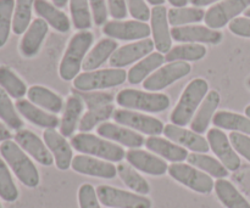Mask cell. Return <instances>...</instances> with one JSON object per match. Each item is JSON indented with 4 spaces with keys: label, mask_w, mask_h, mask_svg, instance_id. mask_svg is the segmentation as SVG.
I'll use <instances>...</instances> for the list:
<instances>
[{
    "label": "cell",
    "mask_w": 250,
    "mask_h": 208,
    "mask_svg": "<svg viewBox=\"0 0 250 208\" xmlns=\"http://www.w3.org/2000/svg\"><path fill=\"white\" fill-rule=\"evenodd\" d=\"M209 93V84L204 78H194L183 90L180 100L170 114L171 123L178 127L190 124L205 96Z\"/></svg>",
    "instance_id": "cell-1"
},
{
    "label": "cell",
    "mask_w": 250,
    "mask_h": 208,
    "mask_svg": "<svg viewBox=\"0 0 250 208\" xmlns=\"http://www.w3.org/2000/svg\"><path fill=\"white\" fill-rule=\"evenodd\" d=\"M0 155L24 187L29 189L38 187L41 183L38 170L29 156L17 145L16 141L6 140L0 144Z\"/></svg>",
    "instance_id": "cell-2"
},
{
    "label": "cell",
    "mask_w": 250,
    "mask_h": 208,
    "mask_svg": "<svg viewBox=\"0 0 250 208\" xmlns=\"http://www.w3.org/2000/svg\"><path fill=\"white\" fill-rule=\"evenodd\" d=\"M93 41L94 34L89 31H80L73 34L59 66V75L61 79L70 82L80 75L83 61L89 53Z\"/></svg>",
    "instance_id": "cell-3"
},
{
    "label": "cell",
    "mask_w": 250,
    "mask_h": 208,
    "mask_svg": "<svg viewBox=\"0 0 250 208\" xmlns=\"http://www.w3.org/2000/svg\"><path fill=\"white\" fill-rule=\"evenodd\" d=\"M71 146L82 155L93 156L107 162H122L126 158V151L122 146L102 136L90 133H78L71 138Z\"/></svg>",
    "instance_id": "cell-4"
},
{
    "label": "cell",
    "mask_w": 250,
    "mask_h": 208,
    "mask_svg": "<svg viewBox=\"0 0 250 208\" xmlns=\"http://www.w3.org/2000/svg\"><path fill=\"white\" fill-rule=\"evenodd\" d=\"M115 100L116 104L124 109L149 113L164 112L171 105L170 97L163 93H151L137 89L120 90Z\"/></svg>",
    "instance_id": "cell-5"
},
{
    "label": "cell",
    "mask_w": 250,
    "mask_h": 208,
    "mask_svg": "<svg viewBox=\"0 0 250 208\" xmlns=\"http://www.w3.org/2000/svg\"><path fill=\"white\" fill-rule=\"evenodd\" d=\"M127 80L124 68H103L80 73L73 79V88L78 92H100L122 85Z\"/></svg>",
    "instance_id": "cell-6"
},
{
    "label": "cell",
    "mask_w": 250,
    "mask_h": 208,
    "mask_svg": "<svg viewBox=\"0 0 250 208\" xmlns=\"http://www.w3.org/2000/svg\"><path fill=\"white\" fill-rule=\"evenodd\" d=\"M167 173L173 180L198 194L209 195L214 190V179L189 163H172L168 166Z\"/></svg>",
    "instance_id": "cell-7"
},
{
    "label": "cell",
    "mask_w": 250,
    "mask_h": 208,
    "mask_svg": "<svg viewBox=\"0 0 250 208\" xmlns=\"http://www.w3.org/2000/svg\"><path fill=\"white\" fill-rule=\"evenodd\" d=\"M97 195L100 204L109 208H151L153 206L149 197L110 185H99Z\"/></svg>",
    "instance_id": "cell-8"
},
{
    "label": "cell",
    "mask_w": 250,
    "mask_h": 208,
    "mask_svg": "<svg viewBox=\"0 0 250 208\" xmlns=\"http://www.w3.org/2000/svg\"><path fill=\"white\" fill-rule=\"evenodd\" d=\"M112 118L120 126L127 127L149 136H159L164 133V128H165V124L160 119L149 116V114L141 113L138 111H132V110H115Z\"/></svg>",
    "instance_id": "cell-9"
},
{
    "label": "cell",
    "mask_w": 250,
    "mask_h": 208,
    "mask_svg": "<svg viewBox=\"0 0 250 208\" xmlns=\"http://www.w3.org/2000/svg\"><path fill=\"white\" fill-rule=\"evenodd\" d=\"M190 71H192V66L188 62H183V61L168 62L158 68L153 75L149 76L143 82V88L146 92L158 93L170 87L177 80L187 77Z\"/></svg>",
    "instance_id": "cell-10"
},
{
    "label": "cell",
    "mask_w": 250,
    "mask_h": 208,
    "mask_svg": "<svg viewBox=\"0 0 250 208\" xmlns=\"http://www.w3.org/2000/svg\"><path fill=\"white\" fill-rule=\"evenodd\" d=\"M249 7L250 0H222L205 12V24L211 29H221Z\"/></svg>",
    "instance_id": "cell-11"
},
{
    "label": "cell",
    "mask_w": 250,
    "mask_h": 208,
    "mask_svg": "<svg viewBox=\"0 0 250 208\" xmlns=\"http://www.w3.org/2000/svg\"><path fill=\"white\" fill-rule=\"evenodd\" d=\"M207 140L209 143L210 150L229 172H236L241 168V157L232 146L229 136L222 129L216 127L209 129Z\"/></svg>",
    "instance_id": "cell-12"
},
{
    "label": "cell",
    "mask_w": 250,
    "mask_h": 208,
    "mask_svg": "<svg viewBox=\"0 0 250 208\" xmlns=\"http://www.w3.org/2000/svg\"><path fill=\"white\" fill-rule=\"evenodd\" d=\"M103 33L111 39L124 41H137L149 38L151 34L150 26L146 22L137 21V19H127V21H109L103 26Z\"/></svg>",
    "instance_id": "cell-13"
},
{
    "label": "cell",
    "mask_w": 250,
    "mask_h": 208,
    "mask_svg": "<svg viewBox=\"0 0 250 208\" xmlns=\"http://www.w3.org/2000/svg\"><path fill=\"white\" fill-rule=\"evenodd\" d=\"M171 37L180 43L212 44V45H217L224 39V34L220 31L211 29L207 26H200V24L172 27Z\"/></svg>",
    "instance_id": "cell-14"
},
{
    "label": "cell",
    "mask_w": 250,
    "mask_h": 208,
    "mask_svg": "<svg viewBox=\"0 0 250 208\" xmlns=\"http://www.w3.org/2000/svg\"><path fill=\"white\" fill-rule=\"evenodd\" d=\"M154 49H155V45H154L153 39L149 38L126 44V45L120 46L112 54L109 63L112 68H124L137 61H141L142 58L153 53Z\"/></svg>",
    "instance_id": "cell-15"
},
{
    "label": "cell",
    "mask_w": 250,
    "mask_h": 208,
    "mask_svg": "<svg viewBox=\"0 0 250 208\" xmlns=\"http://www.w3.org/2000/svg\"><path fill=\"white\" fill-rule=\"evenodd\" d=\"M15 141L17 145L27 153L31 156L33 160H36L39 165L50 167L54 163V157L49 151L48 146L45 145L44 140H42L37 134L28 129H21L17 131L14 135Z\"/></svg>",
    "instance_id": "cell-16"
},
{
    "label": "cell",
    "mask_w": 250,
    "mask_h": 208,
    "mask_svg": "<svg viewBox=\"0 0 250 208\" xmlns=\"http://www.w3.org/2000/svg\"><path fill=\"white\" fill-rule=\"evenodd\" d=\"M71 168L80 174L102 179H114L117 175V168L114 163L82 153L73 157Z\"/></svg>",
    "instance_id": "cell-17"
},
{
    "label": "cell",
    "mask_w": 250,
    "mask_h": 208,
    "mask_svg": "<svg viewBox=\"0 0 250 208\" xmlns=\"http://www.w3.org/2000/svg\"><path fill=\"white\" fill-rule=\"evenodd\" d=\"M170 23L167 19V9L164 5L151 9L150 29L155 49L161 54H167L172 48Z\"/></svg>",
    "instance_id": "cell-18"
},
{
    "label": "cell",
    "mask_w": 250,
    "mask_h": 208,
    "mask_svg": "<svg viewBox=\"0 0 250 208\" xmlns=\"http://www.w3.org/2000/svg\"><path fill=\"white\" fill-rule=\"evenodd\" d=\"M126 160L137 170L151 177H161L168 170V165L164 158L142 149H129L126 152Z\"/></svg>",
    "instance_id": "cell-19"
},
{
    "label": "cell",
    "mask_w": 250,
    "mask_h": 208,
    "mask_svg": "<svg viewBox=\"0 0 250 208\" xmlns=\"http://www.w3.org/2000/svg\"><path fill=\"white\" fill-rule=\"evenodd\" d=\"M43 140L53 155L56 168L60 170H67L71 168L73 151L67 139L56 129H45L43 133Z\"/></svg>",
    "instance_id": "cell-20"
},
{
    "label": "cell",
    "mask_w": 250,
    "mask_h": 208,
    "mask_svg": "<svg viewBox=\"0 0 250 208\" xmlns=\"http://www.w3.org/2000/svg\"><path fill=\"white\" fill-rule=\"evenodd\" d=\"M97 133L106 140L120 144L121 146H127L129 149H139L146 144V139L142 134L111 122H104L97 127Z\"/></svg>",
    "instance_id": "cell-21"
},
{
    "label": "cell",
    "mask_w": 250,
    "mask_h": 208,
    "mask_svg": "<svg viewBox=\"0 0 250 208\" xmlns=\"http://www.w3.org/2000/svg\"><path fill=\"white\" fill-rule=\"evenodd\" d=\"M163 134L168 140L173 141L187 150H190L192 152L207 153L210 150L207 139L200 134L193 132L192 129H186L185 127H178L172 123H168L165 124Z\"/></svg>",
    "instance_id": "cell-22"
},
{
    "label": "cell",
    "mask_w": 250,
    "mask_h": 208,
    "mask_svg": "<svg viewBox=\"0 0 250 208\" xmlns=\"http://www.w3.org/2000/svg\"><path fill=\"white\" fill-rule=\"evenodd\" d=\"M49 31V24L43 19H33L20 41V53L23 57L32 58L39 53Z\"/></svg>",
    "instance_id": "cell-23"
},
{
    "label": "cell",
    "mask_w": 250,
    "mask_h": 208,
    "mask_svg": "<svg viewBox=\"0 0 250 208\" xmlns=\"http://www.w3.org/2000/svg\"><path fill=\"white\" fill-rule=\"evenodd\" d=\"M15 106L22 117H24L27 121L31 122L34 126L39 127V128L55 129L56 127L60 126V119L56 117V114L50 113V112L36 106L29 100H17Z\"/></svg>",
    "instance_id": "cell-24"
},
{
    "label": "cell",
    "mask_w": 250,
    "mask_h": 208,
    "mask_svg": "<svg viewBox=\"0 0 250 208\" xmlns=\"http://www.w3.org/2000/svg\"><path fill=\"white\" fill-rule=\"evenodd\" d=\"M146 148L159 157L165 161H170L172 163H181L188 157L187 149L177 145L167 138L161 136H148L146 139Z\"/></svg>",
    "instance_id": "cell-25"
},
{
    "label": "cell",
    "mask_w": 250,
    "mask_h": 208,
    "mask_svg": "<svg viewBox=\"0 0 250 208\" xmlns=\"http://www.w3.org/2000/svg\"><path fill=\"white\" fill-rule=\"evenodd\" d=\"M221 96L216 90H210L205 96L204 101L199 106L198 111L195 112L192 122H190V129L198 134H204L209 128L210 123L212 122L214 114L216 113V110L219 107Z\"/></svg>",
    "instance_id": "cell-26"
},
{
    "label": "cell",
    "mask_w": 250,
    "mask_h": 208,
    "mask_svg": "<svg viewBox=\"0 0 250 208\" xmlns=\"http://www.w3.org/2000/svg\"><path fill=\"white\" fill-rule=\"evenodd\" d=\"M84 109V101L78 95H71L63 107V113L60 119L59 131L65 138H72L76 129L80 126L82 112Z\"/></svg>",
    "instance_id": "cell-27"
},
{
    "label": "cell",
    "mask_w": 250,
    "mask_h": 208,
    "mask_svg": "<svg viewBox=\"0 0 250 208\" xmlns=\"http://www.w3.org/2000/svg\"><path fill=\"white\" fill-rule=\"evenodd\" d=\"M34 11L39 19H43L49 26L60 33H66L71 28V21L67 15L56 7L53 2L46 0H36L34 1Z\"/></svg>",
    "instance_id": "cell-28"
},
{
    "label": "cell",
    "mask_w": 250,
    "mask_h": 208,
    "mask_svg": "<svg viewBox=\"0 0 250 208\" xmlns=\"http://www.w3.org/2000/svg\"><path fill=\"white\" fill-rule=\"evenodd\" d=\"M165 63V56L161 53L156 51V53L149 54L144 58L132 66L129 71L127 72V80L129 84L137 85L143 83L149 76L153 75L158 68Z\"/></svg>",
    "instance_id": "cell-29"
},
{
    "label": "cell",
    "mask_w": 250,
    "mask_h": 208,
    "mask_svg": "<svg viewBox=\"0 0 250 208\" xmlns=\"http://www.w3.org/2000/svg\"><path fill=\"white\" fill-rule=\"evenodd\" d=\"M27 96L32 104L53 114L60 113L65 107L62 97L43 85H32L28 88Z\"/></svg>",
    "instance_id": "cell-30"
},
{
    "label": "cell",
    "mask_w": 250,
    "mask_h": 208,
    "mask_svg": "<svg viewBox=\"0 0 250 208\" xmlns=\"http://www.w3.org/2000/svg\"><path fill=\"white\" fill-rule=\"evenodd\" d=\"M119 49L116 40L111 38H104L100 39L94 48L87 54L84 61H83L82 70L84 72H90V71H95L104 65L107 60L112 56V54Z\"/></svg>",
    "instance_id": "cell-31"
},
{
    "label": "cell",
    "mask_w": 250,
    "mask_h": 208,
    "mask_svg": "<svg viewBox=\"0 0 250 208\" xmlns=\"http://www.w3.org/2000/svg\"><path fill=\"white\" fill-rule=\"evenodd\" d=\"M217 199L226 208H250V202L227 179H217L214 185Z\"/></svg>",
    "instance_id": "cell-32"
},
{
    "label": "cell",
    "mask_w": 250,
    "mask_h": 208,
    "mask_svg": "<svg viewBox=\"0 0 250 208\" xmlns=\"http://www.w3.org/2000/svg\"><path fill=\"white\" fill-rule=\"evenodd\" d=\"M212 123L216 128L250 135V118L236 112L221 110L214 114Z\"/></svg>",
    "instance_id": "cell-33"
},
{
    "label": "cell",
    "mask_w": 250,
    "mask_h": 208,
    "mask_svg": "<svg viewBox=\"0 0 250 208\" xmlns=\"http://www.w3.org/2000/svg\"><path fill=\"white\" fill-rule=\"evenodd\" d=\"M187 162L216 179H226L229 174V170L217 158L207 155V153H189L187 157Z\"/></svg>",
    "instance_id": "cell-34"
},
{
    "label": "cell",
    "mask_w": 250,
    "mask_h": 208,
    "mask_svg": "<svg viewBox=\"0 0 250 208\" xmlns=\"http://www.w3.org/2000/svg\"><path fill=\"white\" fill-rule=\"evenodd\" d=\"M116 168L117 175L131 191L143 195V196H146L150 192V185H149L148 180L143 175L139 174L138 170L132 167L129 163L120 162Z\"/></svg>",
    "instance_id": "cell-35"
},
{
    "label": "cell",
    "mask_w": 250,
    "mask_h": 208,
    "mask_svg": "<svg viewBox=\"0 0 250 208\" xmlns=\"http://www.w3.org/2000/svg\"><path fill=\"white\" fill-rule=\"evenodd\" d=\"M207 55V48L203 44L194 43H183L171 48L165 55L166 62H176V61H183V62H195L200 61Z\"/></svg>",
    "instance_id": "cell-36"
},
{
    "label": "cell",
    "mask_w": 250,
    "mask_h": 208,
    "mask_svg": "<svg viewBox=\"0 0 250 208\" xmlns=\"http://www.w3.org/2000/svg\"><path fill=\"white\" fill-rule=\"evenodd\" d=\"M205 12L202 7H171L167 10L168 23L172 27L189 26L192 23L202 22Z\"/></svg>",
    "instance_id": "cell-37"
},
{
    "label": "cell",
    "mask_w": 250,
    "mask_h": 208,
    "mask_svg": "<svg viewBox=\"0 0 250 208\" xmlns=\"http://www.w3.org/2000/svg\"><path fill=\"white\" fill-rule=\"evenodd\" d=\"M0 88L16 100L22 99L28 92L26 83L6 66H0Z\"/></svg>",
    "instance_id": "cell-38"
},
{
    "label": "cell",
    "mask_w": 250,
    "mask_h": 208,
    "mask_svg": "<svg viewBox=\"0 0 250 208\" xmlns=\"http://www.w3.org/2000/svg\"><path fill=\"white\" fill-rule=\"evenodd\" d=\"M114 111L115 109L112 104L94 107V109H88V111L81 118L78 129H80L81 133H89L95 127H99L100 124L111 118Z\"/></svg>",
    "instance_id": "cell-39"
},
{
    "label": "cell",
    "mask_w": 250,
    "mask_h": 208,
    "mask_svg": "<svg viewBox=\"0 0 250 208\" xmlns=\"http://www.w3.org/2000/svg\"><path fill=\"white\" fill-rule=\"evenodd\" d=\"M0 118L7 128L16 132L23 129V121L20 117L16 106L12 104L11 97L2 88H0Z\"/></svg>",
    "instance_id": "cell-40"
},
{
    "label": "cell",
    "mask_w": 250,
    "mask_h": 208,
    "mask_svg": "<svg viewBox=\"0 0 250 208\" xmlns=\"http://www.w3.org/2000/svg\"><path fill=\"white\" fill-rule=\"evenodd\" d=\"M34 1L36 0H16L15 2L12 32L16 36L24 34L29 24L32 23V10L34 9Z\"/></svg>",
    "instance_id": "cell-41"
},
{
    "label": "cell",
    "mask_w": 250,
    "mask_h": 208,
    "mask_svg": "<svg viewBox=\"0 0 250 208\" xmlns=\"http://www.w3.org/2000/svg\"><path fill=\"white\" fill-rule=\"evenodd\" d=\"M70 12L73 27L78 31H88L92 27V10L89 0H70Z\"/></svg>",
    "instance_id": "cell-42"
},
{
    "label": "cell",
    "mask_w": 250,
    "mask_h": 208,
    "mask_svg": "<svg viewBox=\"0 0 250 208\" xmlns=\"http://www.w3.org/2000/svg\"><path fill=\"white\" fill-rule=\"evenodd\" d=\"M0 197L6 202H15L19 199V189L12 179L9 166L0 158Z\"/></svg>",
    "instance_id": "cell-43"
},
{
    "label": "cell",
    "mask_w": 250,
    "mask_h": 208,
    "mask_svg": "<svg viewBox=\"0 0 250 208\" xmlns=\"http://www.w3.org/2000/svg\"><path fill=\"white\" fill-rule=\"evenodd\" d=\"M15 0H0V48L6 44L12 29Z\"/></svg>",
    "instance_id": "cell-44"
},
{
    "label": "cell",
    "mask_w": 250,
    "mask_h": 208,
    "mask_svg": "<svg viewBox=\"0 0 250 208\" xmlns=\"http://www.w3.org/2000/svg\"><path fill=\"white\" fill-rule=\"evenodd\" d=\"M76 95L81 97L87 105L88 109H94V107L105 106V105H110L114 101V95L111 93L105 92H78L76 90Z\"/></svg>",
    "instance_id": "cell-45"
},
{
    "label": "cell",
    "mask_w": 250,
    "mask_h": 208,
    "mask_svg": "<svg viewBox=\"0 0 250 208\" xmlns=\"http://www.w3.org/2000/svg\"><path fill=\"white\" fill-rule=\"evenodd\" d=\"M78 204L80 208H102L98 199L97 189L92 184H82L78 189Z\"/></svg>",
    "instance_id": "cell-46"
},
{
    "label": "cell",
    "mask_w": 250,
    "mask_h": 208,
    "mask_svg": "<svg viewBox=\"0 0 250 208\" xmlns=\"http://www.w3.org/2000/svg\"><path fill=\"white\" fill-rule=\"evenodd\" d=\"M127 10L133 19L146 22L151 17V10L149 9L146 0H126Z\"/></svg>",
    "instance_id": "cell-47"
},
{
    "label": "cell",
    "mask_w": 250,
    "mask_h": 208,
    "mask_svg": "<svg viewBox=\"0 0 250 208\" xmlns=\"http://www.w3.org/2000/svg\"><path fill=\"white\" fill-rule=\"evenodd\" d=\"M229 136L236 152L250 163V136L236 132H232Z\"/></svg>",
    "instance_id": "cell-48"
},
{
    "label": "cell",
    "mask_w": 250,
    "mask_h": 208,
    "mask_svg": "<svg viewBox=\"0 0 250 208\" xmlns=\"http://www.w3.org/2000/svg\"><path fill=\"white\" fill-rule=\"evenodd\" d=\"M89 5L94 23L97 26H104L109 15L106 0H89Z\"/></svg>",
    "instance_id": "cell-49"
},
{
    "label": "cell",
    "mask_w": 250,
    "mask_h": 208,
    "mask_svg": "<svg viewBox=\"0 0 250 208\" xmlns=\"http://www.w3.org/2000/svg\"><path fill=\"white\" fill-rule=\"evenodd\" d=\"M229 28L234 36L242 38H250V19L248 17H237L229 22Z\"/></svg>",
    "instance_id": "cell-50"
},
{
    "label": "cell",
    "mask_w": 250,
    "mask_h": 208,
    "mask_svg": "<svg viewBox=\"0 0 250 208\" xmlns=\"http://www.w3.org/2000/svg\"><path fill=\"white\" fill-rule=\"evenodd\" d=\"M107 1V10H109L110 16L114 19L121 21L126 19L127 16V4L126 0H106Z\"/></svg>",
    "instance_id": "cell-51"
},
{
    "label": "cell",
    "mask_w": 250,
    "mask_h": 208,
    "mask_svg": "<svg viewBox=\"0 0 250 208\" xmlns=\"http://www.w3.org/2000/svg\"><path fill=\"white\" fill-rule=\"evenodd\" d=\"M11 132L9 131V128H7L6 126H4V124L0 122V143H4V141L6 140H11Z\"/></svg>",
    "instance_id": "cell-52"
},
{
    "label": "cell",
    "mask_w": 250,
    "mask_h": 208,
    "mask_svg": "<svg viewBox=\"0 0 250 208\" xmlns=\"http://www.w3.org/2000/svg\"><path fill=\"white\" fill-rule=\"evenodd\" d=\"M190 4L193 5L194 7H204L208 6V5L215 4L217 1H221V0H189Z\"/></svg>",
    "instance_id": "cell-53"
},
{
    "label": "cell",
    "mask_w": 250,
    "mask_h": 208,
    "mask_svg": "<svg viewBox=\"0 0 250 208\" xmlns=\"http://www.w3.org/2000/svg\"><path fill=\"white\" fill-rule=\"evenodd\" d=\"M167 1L172 5V7H185L189 0H167Z\"/></svg>",
    "instance_id": "cell-54"
},
{
    "label": "cell",
    "mask_w": 250,
    "mask_h": 208,
    "mask_svg": "<svg viewBox=\"0 0 250 208\" xmlns=\"http://www.w3.org/2000/svg\"><path fill=\"white\" fill-rule=\"evenodd\" d=\"M51 1H53V4L55 5L56 7L62 9V7H65L66 5H67V1H70V0H51Z\"/></svg>",
    "instance_id": "cell-55"
},
{
    "label": "cell",
    "mask_w": 250,
    "mask_h": 208,
    "mask_svg": "<svg viewBox=\"0 0 250 208\" xmlns=\"http://www.w3.org/2000/svg\"><path fill=\"white\" fill-rule=\"evenodd\" d=\"M146 1L153 5V6H159V5H163L165 0H146Z\"/></svg>",
    "instance_id": "cell-56"
},
{
    "label": "cell",
    "mask_w": 250,
    "mask_h": 208,
    "mask_svg": "<svg viewBox=\"0 0 250 208\" xmlns=\"http://www.w3.org/2000/svg\"><path fill=\"white\" fill-rule=\"evenodd\" d=\"M246 116L249 117V118H250V105H249V106L246 107Z\"/></svg>",
    "instance_id": "cell-57"
},
{
    "label": "cell",
    "mask_w": 250,
    "mask_h": 208,
    "mask_svg": "<svg viewBox=\"0 0 250 208\" xmlns=\"http://www.w3.org/2000/svg\"><path fill=\"white\" fill-rule=\"evenodd\" d=\"M244 15H246V17H248V19H250V7L248 10H247L246 12H244Z\"/></svg>",
    "instance_id": "cell-58"
},
{
    "label": "cell",
    "mask_w": 250,
    "mask_h": 208,
    "mask_svg": "<svg viewBox=\"0 0 250 208\" xmlns=\"http://www.w3.org/2000/svg\"><path fill=\"white\" fill-rule=\"evenodd\" d=\"M247 85H248V88L250 89V77L248 78V80H247Z\"/></svg>",
    "instance_id": "cell-59"
},
{
    "label": "cell",
    "mask_w": 250,
    "mask_h": 208,
    "mask_svg": "<svg viewBox=\"0 0 250 208\" xmlns=\"http://www.w3.org/2000/svg\"><path fill=\"white\" fill-rule=\"evenodd\" d=\"M0 208H2V207H1V205H0Z\"/></svg>",
    "instance_id": "cell-60"
}]
</instances>
